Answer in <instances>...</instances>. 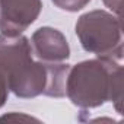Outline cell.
Instances as JSON below:
<instances>
[{
	"mask_svg": "<svg viewBox=\"0 0 124 124\" xmlns=\"http://www.w3.org/2000/svg\"><path fill=\"white\" fill-rule=\"evenodd\" d=\"M70 64L47 63L34 57L29 38L25 35L0 34V72L8 82L9 92L22 99L39 95L63 98Z\"/></svg>",
	"mask_w": 124,
	"mask_h": 124,
	"instance_id": "1",
	"label": "cell"
},
{
	"mask_svg": "<svg viewBox=\"0 0 124 124\" xmlns=\"http://www.w3.org/2000/svg\"><path fill=\"white\" fill-rule=\"evenodd\" d=\"M124 70L121 61L111 58H92L72 66L66 78V95L73 105L89 109L112 102L123 114Z\"/></svg>",
	"mask_w": 124,
	"mask_h": 124,
	"instance_id": "2",
	"label": "cell"
},
{
	"mask_svg": "<svg viewBox=\"0 0 124 124\" xmlns=\"http://www.w3.org/2000/svg\"><path fill=\"white\" fill-rule=\"evenodd\" d=\"M75 29L85 51L96 57L121 61L123 28L120 16L102 9L91 10L78 19Z\"/></svg>",
	"mask_w": 124,
	"mask_h": 124,
	"instance_id": "3",
	"label": "cell"
},
{
	"mask_svg": "<svg viewBox=\"0 0 124 124\" xmlns=\"http://www.w3.org/2000/svg\"><path fill=\"white\" fill-rule=\"evenodd\" d=\"M41 10V0H0V32L9 37L23 34Z\"/></svg>",
	"mask_w": 124,
	"mask_h": 124,
	"instance_id": "4",
	"label": "cell"
},
{
	"mask_svg": "<svg viewBox=\"0 0 124 124\" xmlns=\"http://www.w3.org/2000/svg\"><path fill=\"white\" fill-rule=\"evenodd\" d=\"M32 54L35 58L47 63H61L70 57V47L63 32L51 28H38L31 37Z\"/></svg>",
	"mask_w": 124,
	"mask_h": 124,
	"instance_id": "5",
	"label": "cell"
},
{
	"mask_svg": "<svg viewBox=\"0 0 124 124\" xmlns=\"http://www.w3.org/2000/svg\"><path fill=\"white\" fill-rule=\"evenodd\" d=\"M91 0H53V5L60 10L66 12H79L89 5Z\"/></svg>",
	"mask_w": 124,
	"mask_h": 124,
	"instance_id": "6",
	"label": "cell"
},
{
	"mask_svg": "<svg viewBox=\"0 0 124 124\" xmlns=\"http://www.w3.org/2000/svg\"><path fill=\"white\" fill-rule=\"evenodd\" d=\"M8 96H9V88H8V82L5 79V76L0 72V108H2L6 101H8Z\"/></svg>",
	"mask_w": 124,
	"mask_h": 124,
	"instance_id": "7",
	"label": "cell"
},
{
	"mask_svg": "<svg viewBox=\"0 0 124 124\" xmlns=\"http://www.w3.org/2000/svg\"><path fill=\"white\" fill-rule=\"evenodd\" d=\"M102 2L108 9H111V12L114 15H117V16L121 15V0H102Z\"/></svg>",
	"mask_w": 124,
	"mask_h": 124,
	"instance_id": "8",
	"label": "cell"
},
{
	"mask_svg": "<svg viewBox=\"0 0 124 124\" xmlns=\"http://www.w3.org/2000/svg\"><path fill=\"white\" fill-rule=\"evenodd\" d=\"M2 120H25V121H38L37 118L34 117H29V115H23V114H16V112H12V114H6L3 117H0V121Z\"/></svg>",
	"mask_w": 124,
	"mask_h": 124,
	"instance_id": "9",
	"label": "cell"
}]
</instances>
